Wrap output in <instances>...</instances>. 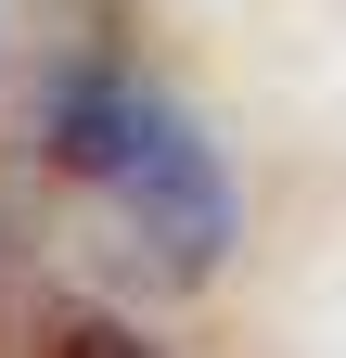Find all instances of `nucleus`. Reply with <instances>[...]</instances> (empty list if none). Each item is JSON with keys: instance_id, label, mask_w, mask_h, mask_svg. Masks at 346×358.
<instances>
[{"instance_id": "obj_1", "label": "nucleus", "mask_w": 346, "mask_h": 358, "mask_svg": "<svg viewBox=\"0 0 346 358\" xmlns=\"http://www.w3.org/2000/svg\"><path fill=\"white\" fill-rule=\"evenodd\" d=\"M0 231L77 294H193L231 256V192L128 64H90L0 154Z\"/></svg>"}, {"instance_id": "obj_2", "label": "nucleus", "mask_w": 346, "mask_h": 358, "mask_svg": "<svg viewBox=\"0 0 346 358\" xmlns=\"http://www.w3.org/2000/svg\"><path fill=\"white\" fill-rule=\"evenodd\" d=\"M90 64H116L103 52V0H0V154H13Z\"/></svg>"}, {"instance_id": "obj_3", "label": "nucleus", "mask_w": 346, "mask_h": 358, "mask_svg": "<svg viewBox=\"0 0 346 358\" xmlns=\"http://www.w3.org/2000/svg\"><path fill=\"white\" fill-rule=\"evenodd\" d=\"M0 358H167V345H141V333H128L103 294H77V282H39V307L13 320V345H0Z\"/></svg>"}]
</instances>
